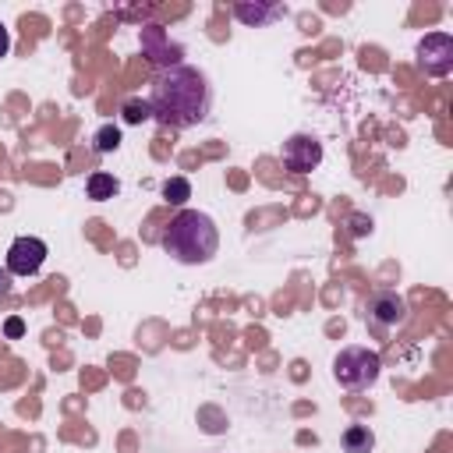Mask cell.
<instances>
[{
  "mask_svg": "<svg viewBox=\"0 0 453 453\" xmlns=\"http://www.w3.org/2000/svg\"><path fill=\"white\" fill-rule=\"evenodd\" d=\"M120 113H124V120H127V124H142V120H149V117H152L149 99H127V103L120 106Z\"/></svg>",
  "mask_w": 453,
  "mask_h": 453,
  "instance_id": "cell-14",
  "label": "cell"
},
{
  "mask_svg": "<svg viewBox=\"0 0 453 453\" xmlns=\"http://www.w3.org/2000/svg\"><path fill=\"white\" fill-rule=\"evenodd\" d=\"M159 241H163L166 255H173L180 265H205L219 251V230H216L212 216H205L198 209H180Z\"/></svg>",
  "mask_w": 453,
  "mask_h": 453,
  "instance_id": "cell-2",
  "label": "cell"
},
{
  "mask_svg": "<svg viewBox=\"0 0 453 453\" xmlns=\"http://www.w3.org/2000/svg\"><path fill=\"white\" fill-rule=\"evenodd\" d=\"M418 64L432 78H446L453 71V35L449 32H428L418 42Z\"/></svg>",
  "mask_w": 453,
  "mask_h": 453,
  "instance_id": "cell-4",
  "label": "cell"
},
{
  "mask_svg": "<svg viewBox=\"0 0 453 453\" xmlns=\"http://www.w3.org/2000/svg\"><path fill=\"white\" fill-rule=\"evenodd\" d=\"M163 198H166L170 205H184V202L191 198V180H188V177H170V180H163Z\"/></svg>",
  "mask_w": 453,
  "mask_h": 453,
  "instance_id": "cell-12",
  "label": "cell"
},
{
  "mask_svg": "<svg viewBox=\"0 0 453 453\" xmlns=\"http://www.w3.org/2000/svg\"><path fill=\"white\" fill-rule=\"evenodd\" d=\"M234 14H237V21H244L251 28H262V25L276 21V18H283L287 7L283 4H265V0H255V4L241 0V4H234Z\"/></svg>",
  "mask_w": 453,
  "mask_h": 453,
  "instance_id": "cell-9",
  "label": "cell"
},
{
  "mask_svg": "<svg viewBox=\"0 0 453 453\" xmlns=\"http://www.w3.org/2000/svg\"><path fill=\"white\" fill-rule=\"evenodd\" d=\"M21 333H25V322H21L18 315H11V319L4 322V336H7V340H18Z\"/></svg>",
  "mask_w": 453,
  "mask_h": 453,
  "instance_id": "cell-15",
  "label": "cell"
},
{
  "mask_svg": "<svg viewBox=\"0 0 453 453\" xmlns=\"http://www.w3.org/2000/svg\"><path fill=\"white\" fill-rule=\"evenodd\" d=\"M368 226H372V223H365V219H361V216H354V234H365V230H368Z\"/></svg>",
  "mask_w": 453,
  "mask_h": 453,
  "instance_id": "cell-18",
  "label": "cell"
},
{
  "mask_svg": "<svg viewBox=\"0 0 453 453\" xmlns=\"http://www.w3.org/2000/svg\"><path fill=\"white\" fill-rule=\"evenodd\" d=\"M149 110L163 127H173V131L202 124L212 110L209 78L198 67H188V64L159 71L149 85Z\"/></svg>",
  "mask_w": 453,
  "mask_h": 453,
  "instance_id": "cell-1",
  "label": "cell"
},
{
  "mask_svg": "<svg viewBox=\"0 0 453 453\" xmlns=\"http://www.w3.org/2000/svg\"><path fill=\"white\" fill-rule=\"evenodd\" d=\"M403 315H407V304H403V297H396V294H375L372 301H368V319L375 322V326H396V322H403Z\"/></svg>",
  "mask_w": 453,
  "mask_h": 453,
  "instance_id": "cell-8",
  "label": "cell"
},
{
  "mask_svg": "<svg viewBox=\"0 0 453 453\" xmlns=\"http://www.w3.org/2000/svg\"><path fill=\"white\" fill-rule=\"evenodd\" d=\"M372 446H375V435L368 425H350L343 432V453H372Z\"/></svg>",
  "mask_w": 453,
  "mask_h": 453,
  "instance_id": "cell-11",
  "label": "cell"
},
{
  "mask_svg": "<svg viewBox=\"0 0 453 453\" xmlns=\"http://www.w3.org/2000/svg\"><path fill=\"white\" fill-rule=\"evenodd\" d=\"M11 53V32H7V25L0 21V60Z\"/></svg>",
  "mask_w": 453,
  "mask_h": 453,
  "instance_id": "cell-16",
  "label": "cell"
},
{
  "mask_svg": "<svg viewBox=\"0 0 453 453\" xmlns=\"http://www.w3.org/2000/svg\"><path fill=\"white\" fill-rule=\"evenodd\" d=\"M322 163V142H315L311 134H290L283 142V166L290 173H311Z\"/></svg>",
  "mask_w": 453,
  "mask_h": 453,
  "instance_id": "cell-6",
  "label": "cell"
},
{
  "mask_svg": "<svg viewBox=\"0 0 453 453\" xmlns=\"http://www.w3.org/2000/svg\"><path fill=\"white\" fill-rule=\"evenodd\" d=\"M7 294H11V273L0 269V297H7Z\"/></svg>",
  "mask_w": 453,
  "mask_h": 453,
  "instance_id": "cell-17",
  "label": "cell"
},
{
  "mask_svg": "<svg viewBox=\"0 0 453 453\" xmlns=\"http://www.w3.org/2000/svg\"><path fill=\"white\" fill-rule=\"evenodd\" d=\"M96 152H113V149H120V127H113V124H103L99 131H96Z\"/></svg>",
  "mask_w": 453,
  "mask_h": 453,
  "instance_id": "cell-13",
  "label": "cell"
},
{
  "mask_svg": "<svg viewBox=\"0 0 453 453\" xmlns=\"http://www.w3.org/2000/svg\"><path fill=\"white\" fill-rule=\"evenodd\" d=\"M46 241H39V237H14L11 241V248H7V273L11 276H35L39 269H42V262H46Z\"/></svg>",
  "mask_w": 453,
  "mask_h": 453,
  "instance_id": "cell-5",
  "label": "cell"
},
{
  "mask_svg": "<svg viewBox=\"0 0 453 453\" xmlns=\"http://www.w3.org/2000/svg\"><path fill=\"white\" fill-rule=\"evenodd\" d=\"M142 50H145V57L152 64H163V71L166 67H177V60H180V50L166 39V32L159 25H145L142 28Z\"/></svg>",
  "mask_w": 453,
  "mask_h": 453,
  "instance_id": "cell-7",
  "label": "cell"
},
{
  "mask_svg": "<svg viewBox=\"0 0 453 453\" xmlns=\"http://www.w3.org/2000/svg\"><path fill=\"white\" fill-rule=\"evenodd\" d=\"M85 191H88V198H92V202H106V198H113V195L120 191V184H117V177H113V173L96 170V173L85 180Z\"/></svg>",
  "mask_w": 453,
  "mask_h": 453,
  "instance_id": "cell-10",
  "label": "cell"
},
{
  "mask_svg": "<svg viewBox=\"0 0 453 453\" xmlns=\"http://www.w3.org/2000/svg\"><path fill=\"white\" fill-rule=\"evenodd\" d=\"M382 372V357L368 347H343L333 357V375L343 389H368Z\"/></svg>",
  "mask_w": 453,
  "mask_h": 453,
  "instance_id": "cell-3",
  "label": "cell"
}]
</instances>
